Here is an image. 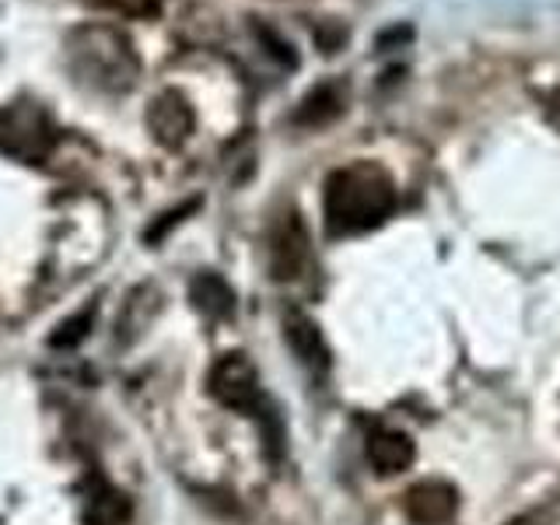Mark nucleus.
Here are the masks:
<instances>
[{"label":"nucleus","mask_w":560,"mask_h":525,"mask_svg":"<svg viewBox=\"0 0 560 525\" xmlns=\"http://www.w3.org/2000/svg\"><path fill=\"white\" fill-rule=\"evenodd\" d=\"M396 210L393 175L375 162H354L326 179L323 214L332 235H361L385 224Z\"/></svg>","instance_id":"1"},{"label":"nucleus","mask_w":560,"mask_h":525,"mask_svg":"<svg viewBox=\"0 0 560 525\" xmlns=\"http://www.w3.org/2000/svg\"><path fill=\"white\" fill-rule=\"evenodd\" d=\"M67 57L74 78H84L92 88H109V92H127L140 70L130 39L109 25L78 28L67 43Z\"/></svg>","instance_id":"2"},{"label":"nucleus","mask_w":560,"mask_h":525,"mask_svg":"<svg viewBox=\"0 0 560 525\" xmlns=\"http://www.w3.org/2000/svg\"><path fill=\"white\" fill-rule=\"evenodd\" d=\"M52 144H57V127L39 102L18 98L11 105H0V154L22 165H39Z\"/></svg>","instance_id":"3"},{"label":"nucleus","mask_w":560,"mask_h":525,"mask_svg":"<svg viewBox=\"0 0 560 525\" xmlns=\"http://www.w3.org/2000/svg\"><path fill=\"white\" fill-rule=\"evenodd\" d=\"M207 385H210V396H214L221 407L267 420V399H262V389H259V375L245 354H224L210 368Z\"/></svg>","instance_id":"4"},{"label":"nucleus","mask_w":560,"mask_h":525,"mask_svg":"<svg viewBox=\"0 0 560 525\" xmlns=\"http://www.w3.org/2000/svg\"><path fill=\"white\" fill-rule=\"evenodd\" d=\"M402 512L417 525H445L459 512V490L448 480H417L407 494H402Z\"/></svg>","instance_id":"5"},{"label":"nucleus","mask_w":560,"mask_h":525,"mask_svg":"<svg viewBox=\"0 0 560 525\" xmlns=\"http://www.w3.org/2000/svg\"><path fill=\"white\" fill-rule=\"evenodd\" d=\"M148 127L162 148H179L192 133V109L179 92H162L148 109Z\"/></svg>","instance_id":"6"},{"label":"nucleus","mask_w":560,"mask_h":525,"mask_svg":"<svg viewBox=\"0 0 560 525\" xmlns=\"http://www.w3.org/2000/svg\"><path fill=\"white\" fill-rule=\"evenodd\" d=\"M413 459H417V448L402 431L378 428L368 434V463H372L378 477H396V472L410 469Z\"/></svg>","instance_id":"7"},{"label":"nucleus","mask_w":560,"mask_h":525,"mask_svg":"<svg viewBox=\"0 0 560 525\" xmlns=\"http://www.w3.org/2000/svg\"><path fill=\"white\" fill-rule=\"evenodd\" d=\"M284 337L291 343V350L298 354L305 368L312 372H326L329 368V347H326V337L323 329L315 326L305 312H288L284 315Z\"/></svg>","instance_id":"8"},{"label":"nucleus","mask_w":560,"mask_h":525,"mask_svg":"<svg viewBox=\"0 0 560 525\" xmlns=\"http://www.w3.org/2000/svg\"><path fill=\"white\" fill-rule=\"evenodd\" d=\"M273 277L277 280H294L302 277V270L308 267V238L302 221H284V228L273 238Z\"/></svg>","instance_id":"9"},{"label":"nucleus","mask_w":560,"mask_h":525,"mask_svg":"<svg viewBox=\"0 0 560 525\" xmlns=\"http://www.w3.org/2000/svg\"><path fill=\"white\" fill-rule=\"evenodd\" d=\"M127 518H130V501H127V494H119V490L109 487V483H98L92 490V498H88L84 522L88 525H122Z\"/></svg>","instance_id":"10"},{"label":"nucleus","mask_w":560,"mask_h":525,"mask_svg":"<svg viewBox=\"0 0 560 525\" xmlns=\"http://www.w3.org/2000/svg\"><path fill=\"white\" fill-rule=\"evenodd\" d=\"M189 291H192V302H197V308L203 315H210V319H224V315H232V308H235V294L218 273L197 277Z\"/></svg>","instance_id":"11"},{"label":"nucleus","mask_w":560,"mask_h":525,"mask_svg":"<svg viewBox=\"0 0 560 525\" xmlns=\"http://www.w3.org/2000/svg\"><path fill=\"white\" fill-rule=\"evenodd\" d=\"M92 323H95V308H84V312L74 315V319L60 323L57 332L49 337V343H52V347H78V343L88 337V329H92Z\"/></svg>","instance_id":"12"},{"label":"nucleus","mask_w":560,"mask_h":525,"mask_svg":"<svg viewBox=\"0 0 560 525\" xmlns=\"http://www.w3.org/2000/svg\"><path fill=\"white\" fill-rule=\"evenodd\" d=\"M92 4L122 18H158L162 11V0H92Z\"/></svg>","instance_id":"13"},{"label":"nucleus","mask_w":560,"mask_h":525,"mask_svg":"<svg viewBox=\"0 0 560 525\" xmlns=\"http://www.w3.org/2000/svg\"><path fill=\"white\" fill-rule=\"evenodd\" d=\"M508 525H550V512H547V508H536V512H525V515L512 518Z\"/></svg>","instance_id":"14"}]
</instances>
